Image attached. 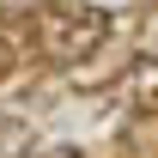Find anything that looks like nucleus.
<instances>
[{
  "instance_id": "f257e3e1",
  "label": "nucleus",
  "mask_w": 158,
  "mask_h": 158,
  "mask_svg": "<svg viewBox=\"0 0 158 158\" xmlns=\"http://www.w3.org/2000/svg\"><path fill=\"white\" fill-rule=\"evenodd\" d=\"M98 31L103 24L91 19V12H85V19H79V12H61V19H49V49H55V55H79V49L98 43Z\"/></svg>"
},
{
  "instance_id": "f03ea898",
  "label": "nucleus",
  "mask_w": 158,
  "mask_h": 158,
  "mask_svg": "<svg viewBox=\"0 0 158 158\" xmlns=\"http://www.w3.org/2000/svg\"><path fill=\"white\" fill-rule=\"evenodd\" d=\"M19 146H24V128L12 116H0V158H19Z\"/></svg>"
},
{
  "instance_id": "7ed1b4c3",
  "label": "nucleus",
  "mask_w": 158,
  "mask_h": 158,
  "mask_svg": "<svg viewBox=\"0 0 158 158\" xmlns=\"http://www.w3.org/2000/svg\"><path fill=\"white\" fill-rule=\"evenodd\" d=\"M12 55H19L12 49V31H0V67H12Z\"/></svg>"
}]
</instances>
